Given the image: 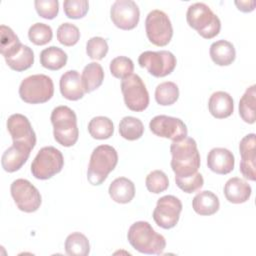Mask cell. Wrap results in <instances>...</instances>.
Here are the masks:
<instances>
[{
    "label": "cell",
    "instance_id": "obj_1",
    "mask_svg": "<svg viewBox=\"0 0 256 256\" xmlns=\"http://www.w3.org/2000/svg\"><path fill=\"white\" fill-rule=\"evenodd\" d=\"M172 155L171 168L176 177H187L198 172L201 159L196 141L191 137H185L173 141L170 146Z\"/></svg>",
    "mask_w": 256,
    "mask_h": 256
},
{
    "label": "cell",
    "instance_id": "obj_2",
    "mask_svg": "<svg viewBox=\"0 0 256 256\" xmlns=\"http://www.w3.org/2000/svg\"><path fill=\"white\" fill-rule=\"evenodd\" d=\"M127 239L135 250L143 254L160 255L166 247L164 236L157 233L146 221L133 223L128 230Z\"/></svg>",
    "mask_w": 256,
    "mask_h": 256
},
{
    "label": "cell",
    "instance_id": "obj_3",
    "mask_svg": "<svg viewBox=\"0 0 256 256\" xmlns=\"http://www.w3.org/2000/svg\"><path fill=\"white\" fill-rule=\"evenodd\" d=\"M50 120L56 142L64 147H71L77 142L79 137L77 117L71 108L65 105L57 106L53 109Z\"/></svg>",
    "mask_w": 256,
    "mask_h": 256
},
{
    "label": "cell",
    "instance_id": "obj_4",
    "mask_svg": "<svg viewBox=\"0 0 256 256\" xmlns=\"http://www.w3.org/2000/svg\"><path fill=\"white\" fill-rule=\"evenodd\" d=\"M118 163V154L110 145L97 146L90 156L87 179L92 185L102 184Z\"/></svg>",
    "mask_w": 256,
    "mask_h": 256
},
{
    "label": "cell",
    "instance_id": "obj_5",
    "mask_svg": "<svg viewBox=\"0 0 256 256\" xmlns=\"http://www.w3.org/2000/svg\"><path fill=\"white\" fill-rule=\"evenodd\" d=\"M186 20L189 26L195 29L205 39L214 38L219 34L221 29L219 17L208 5L202 2L194 3L188 7Z\"/></svg>",
    "mask_w": 256,
    "mask_h": 256
},
{
    "label": "cell",
    "instance_id": "obj_6",
    "mask_svg": "<svg viewBox=\"0 0 256 256\" xmlns=\"http://www.w3.org/2000/svg\"><path fill=\"white\" fill-rule=\"evenodd\" d=\"M54 94L52 79L44 74H35L22 80L19 86L20 98L29 104L45 103Z\"/></svg>",
    "mask_w": 256,
    "mask_h": 256
},
{
    "label": "cell",
    "instance_id": "obj_7",
    "mask_svg": "<svg viewBox=\"0 0 256 256\" xmlns=\"http://www.w3.org/2000/svg\"><path fill=\"white\" fill-rule=\"evenodd\" d=\"M64 165L62 153L53 146L41 148L31 164L32 175L39 180H47L59 173Z\"/></svg>",
    "mask_w": 256,
    "mask_h": 256
},
{
    "label": "cell",
    "instance_id": "obj_8",
    "mask_svg": "<svg viewBox=\"0 0 256 256\" xmlns=\"http://www.w3.org/2000/svg\"><path fill=\"white\" fill-rule=\"evenodd\" d=\"M148 40L156 46H166L173 36V27L168 15L158 9L148 13L145 20Z\"/></svg>",
    "mask_w": 256,
    "mask_h": 256
},
{
    "label": "cell",
    "instance_id": "obj_9",
    "mask_svg": "<svg viewBox=\"0 0 256 256\" xmlns=\"http://www.w3.org/2000/svg\"><path fill=\"white\" fill-rule=\"evenodd\" d=\"M121 91L128 109L135 112H141L148 107L149 93L139 75L131 74L122 79Z\"/></svg>",
    "mask_w": 256,
    "mask_h": 256
},
{
    "label": "cell",
    "instance_id": "obj_10",
    "mask_svg": "<svg viewBox=\"0 0 256 256\" xmlns=\"http://www.w3.org/2000/svg\"><path fill=\"white\" fill-rule=\"evenodd\" d=\"M140 67L146 68L154 77H165L173 72L176 67V57L167 50L144 51L138 58Z\"/></svg>",
    "mask_w": 256,
    "mask_h": 256
},
{
    "label": "cell",
    "instance_id": "obj_11",
    "mask_svg": "<svg viewBox=\"0 0 256 256\" xmlns=\"http://www.w3.org/2000/svg\"><path fill=\"white\" fill-rule=\"evenodd\" d=\"M11 196L19 210L32 213L40 208L42 198L39 190L26 179H16L12 182Z\"/></svg>",
    "mask_w": 256,
    "mask_h": 256
},
{
    "label": "cell",
    "instance_id": "obj_12",
    "mask_svg": "<svg viewBox=\"0 0 256 256\" xmlns=\"http://www.w3.org/2000/svg\"><path fill=\"white\" fill-rule=\"evenodd\" d=\"M181 211V201L173 195H165L158 199L153 211V219L159 227L171 229L178 223Z\"/></svg>",
    "mask_w": 256,
    "mask_h": 256
},
{
    "label": "cell",
    "instance_id": "obj_13",
    "mask_svg": "<svg viewBox=\"0 0 256 256\" xmlns=\"http://www.w3.org/2000/svg\"><path fill=\"white\" fill-rule=\"evenodd\" d=\"M149 128L156 136L178 141L187 137L188 130L185 123L176 117L157 115L149 123Z\"/></svg>",
    "mask_w": 256,
    "mask_h": 256
},
{
    "label": "cell",
    "instance_id": "obj_14",
    "mask_svg": "<svg viewBox=\"0 0 256 256\" xmlns=\"http://www.w3.org/2000/svg\"><path fill=\"white\" fill-rule=\"evenodd\" d=\"M113 24L122 30L134 29L140 19L138 5L132 0H116L110 10Z\"/></svg>",
    "mask_w": 256,
    "mask_h": 256
},
{
    "label": "cell",
    "instance_id": "obj_15",
    "mask_svg": "<svg viewBox=\"0 0 256 256\" xmlns=\"http://www.w3.org/2000/svg\"><path fill=\"white\" fill-rule=\"evenodd\" d=\"M7 129L12 137L13 143L25 145L30 149L34 148L36 144V134L26 116L19 113L9 116Z\"/></svg>",
    "mask_w": 256,
    "mask_h": 256
},
{
    "label": "cell",
    "instance_id": "obj_16",
    "mask_svg": "<svg viewBox=\"0 0 256 256\" xmlns=\"http://www.w3.org/2000/svg\"><path fill=\"white\" fill-rule=\"evenodd\" d=\"M254 133L247 134L244 136L239 143V151L241 155L240 172L241 174L250 181L256 180L255 172V159H256V138Z\"/></svg>",
    "mask_w": 256,
    "mask_h": 256
},
{
    "label": "cell",
    "instance_id": "obj_17",
    "mask_svg": "<svg viewBox=\"0 0 256 256\" xmlns=\"http://www.w3.org/2000/svg\"><path fill=\"white\" fill-rule=\"evenodd\" d=\"M207 165L212 172L225 175L234 169L235 158L230 150L222 147H216L211 149L208 153Z\"/></svg>",
    "mask_w": 256,
    "mask_h": 256
},
{
    "label": "cell",
    "instance_id": "obj_18",
    "mask_svg": "<svg viewBox=\"0 0 256 256\" xmlns=\"http://www.w3.org/2000/svg\"><path fill=\"white\" fill-rule=\"evenodd\" d=\"M31 150L25 145L13 143L2 155L1 164L3 169L9 173L18 171L28 160Z\"/></svg>",
    "mask_w": 256,
    "mask_h": 256
},
{
    "label": "cell",
    "instance_id": "obj_19",
    "mask_svg": "<svg viewBox=\"0 0 256 256\" xmlns=\"http://www.w3.org/2000/svg\"><path fill=\"white\" fill-rule=\"evenodd\" d=\"M59 86L62 96L71 101L79 100L85 94L81 76L76 70L66 71L60 78Z\"/></svg>",
    "mask_w": 256,
    "mask_h": 256
},
{
    "label": "cell",
    "instance_id": "obj_20",
    "mask_svg": "<svg viewBox=\"0 0 256 256\" xmlns=\"http://www.w3.org/2000/svg\"><path fill=\"white\" fill-rule=\"evenodd\" d=\"M208 109L211 115L217 119L229 117L234 111L232 96L224 91L214 92L209 98Z\"/></svg>",
    "mask_w": 256,
    "mask_h": 256
},
{
    "label": "cell",
    "instance_id": "obj_21",
    "mask_svg": "<svg viewBox=\"0 0 256 256\" xmlns=\"http://www.w3.org/2000/svg\"><path fill=\"white\" fill-rule=\"evenodd\" d=\"M251 193V186L239 177L230 178L224 185V195L233 204H241L248 201Z\"/></svg>",
    "mask_w": 256,
    "mask_h": 256
},
{
    "label": "cell",
    "instance_id": "obj_22",
    "mask_svg": "<svg viewBox=\"0 0 256 256\" xmlns=\"http://www.w3.org/2000/svg\"><path fill=\"white\" fill-rule=\"evenodd\" d=\"M108 192L113 201L126 204L135 196V185L126 177H118L111 182Z\"/></svg>",
    "mask_w": 256,
    "mask_h": 256
},
{
    "label": "cell",
    "instance_id": "obj_23",
    "mask_svg": "<svg viewBox=\"0 0 256 256\" xmlns=\"http://www.w3.org/2000/svg\"><path fill=\"white\" fill-rule=\"evenodd\" d=\"M210 57L218 66H228L232 64L236 57V51L233 44L227 40H218L210 46Z\"/></svg>",
    "mask_w": 256,
    "mask_h": 256
},
{
    "label": "cell",
    "instance_id": "obj_24",
    "mask_svg": "<svg viewBox=\"0 0 256 256\" xmlns=\"http://www.w3.org/2000/svg\"><path fill=\"white\" fill-rule=\"evenodd\" d=\"M193 210L202 216H209L215 214L220 207L218 197L211 191H201L195 195L192 200Z\"/></svg>",
    "mask_w": 256,
    "mask_h": 256
},
{
    "label": "cell",
    "instance_id": "obj_25",
    "mask_svg": "<svg viewBox=\"0 0 256 256\" xmlns=\"http://www.w3.org/2000/svg\"><path fill=\"white\" fill-rule=\"evenodd\" d=\"M85 93H90L99 88L104 80V71L102 66L97 62L87 64L81 75Z\"/></svg>",
    "mask_w": 256,
    "mask_h": 256
},
{
    "label": "cell",
    "instance_id": "obj_26",
    "mask_svg": "<svg viewBox=\"0 0 256 256\" xmlns=\"http://www.w3.org/2000/svg\"><path fill=\"white\" fill-rule=\"evenodd\" d=\"M68 56L64 50L57 46H50L45 48L40 53L41 65L49 70H59L67 63Z\"/></svg>",
    "mask_w": 256,
    "mask_h": 256
},
{
    "label": "cell",
    "instance_id": "obj_27",
    "mask_svg": "<svg viewBox=\"0 0 256 256\" xmlns=\"http://www.w3.org/2000/svg\"><path fill=\"white\" fill-rule=\"evenodd\" d=\"M256 85L253 84L246 89L239 101V115L248 124H253L256 120Z\"/></svg>",
    "mask_w": 256,
    "mask_h": 256
},
{
    "label": "cell",
    "instance_id": "obj_28",
    "mask_svg": "<svg viewBox=\"0 0 256 256\" xmlns=\"http://www.w3.org/2000/svg\"><path fill=\"white\" fill-rule=\"evenodd\" d=\"M5 61L12 70L21 72L33 65L34 53L29 46L22 44L14 54L5 58Z\"/></svg>",
    "mask_w": 256,
    "mask_h": 256
},
{
    "label": "cell",
    "instance_id": "obj_29",
    "mask_svg": "<svg viewBox=\"0 0 256 256\" xmlns=\"http://www.w3.org/2000/svg\"><path fill=\"white\" fill-rule=\"evenodd\" d=\"M65 251L70 256H87L90 252L88 238L80 232L69 234L65 240Z\"/></svg>",
    "mask_w": 256,
    "mask_h": 256
},
{
    "label": "cell",
    "instance_id": "obj_30",
    "mask_svg": "<svg viewBox=\"0 0 256 256\" xmlns=\"http://www.w3.org/2000/svg\"><path fill=\"white\" fill-rule=\"evenodd\" d=\"M88 132L94 139H108L113 135L114 125L108 117L96 116L88 123Z\"/></svg>",
    "mask_w": 256,
    "mask_h": 256
},
{
    "label": "cell",
    "instance_id": "obj_31",
    "mask_svg": "<svg viewBox=\"0 0 256 256\" xmlns=\"http://www.w3.org/2000/svg\"><path fill=\"white\" fill-rule=\"evenodd\" d=\"M119 133L124 139L134 141L142 137L144 125L142 121L133 116H125L119 123Z\"/></svg>",
    "mask_w": 256,
    "mask_h": 256
},
{
    "label": "cell",
    "instance_id": "obj_32",
    "mask_svg": "<svg viewBox=\"0 0 256 256\" xmlns=\"http://www.w3.org/2000/svg\"><path fill=\"white\" fill-rule=\"evenodd\" d=\"M0 52L4 58H7L14 54L20 48L22 43L14 31L6 25L0 26Z\"/></svg>",
    "mask_w": 256,
    "mask_h": 256
},
{
    "label": "cell",
    "instance_id": "obj_33",
    "mask_svg": "<svg viewBox=\"0 0 256 256\" xmlns=\"http://www.w3.org/2000/svg\"><path fill=\"white\" fill-rule=\"evenodd\" d=\"M179 98V88L171 81L160 83L155 89V100L159 105L169 106Z\"/></svg>",
    "mask_w": 256,
    "mask_h": 256
},
{
    "label": "cell",
    "instance_id": "obj_34",
    "mask_svg": "<svg viewBox=\"0 0 256 256\" xmlns=\"http://www.w3.org/2000/svg\"><path fill=\"white\" fill-rule=\"evenodd\" d=\"M28 37L35 45H45L52 40V28L45 23H35L29 28Z\"/></svg>",
    "mask_w": 256,
    "mask_h": 256
},
{
    "label": "cell",
    "instance_id": "obj_35",
    "mask_svg": "<svg viewBox=\"0 0 256 256\" xmlns=\"http://www.w3.org/2000/svg\"><path fill=\"white\" fill-rule=\"evenodd\" d=\"M145 184L149 192L159 194L169 187V180L162 170H153L146 176Z\"/></svg>",
    "mask_w": 256,
    "mask_h": 256
},
{
    "label": "cell",
    "instance_id": "obj_36",
    "mask_svg": "<svg viewBox=\"0 0 256 256\" xmlns=\"http://www.w3.org/2000/svg\"><path fill=\"white\" fill-rule=\"evenodd\" d=\"M134 63L126 56H118L110 62V72L118 79H124L133 74Z\"/></svg>",
    "mask_w": 256,
    "mask_h": 256
},
{
    "label": "cell",
    "instance_id": "obj_37",
    "mask_svg": "<svg viewBox=\"0 0 256 256\" xmlns=\"http://www.w3.org/2000/svg\"><path fill=\"white\" fill-rule=\"evenodd\" d=\"M57 39L64 46H73L80 39V31L71 23H63L57 29Z\"/></svg>",
    "mask_w": 256,
    "mask_h": 256
},
{
    "label": "cell",
    "instance_id": "obj_38",
    "mask_svg": "<svg viewBox=\"0 0 256 256\" xmlns=\"http://www.w3.org/2000/svg\"><path fill=\"white\" fill-rule=\"evenodd\" d=\"M107 41L102 37H92L87 41L86 53L93 60H102L108 52Z\"/></svg>",
    "mask_w": 256,
    "mask_h": 256
},
{
    "label": "cell",
    "instance_id": "obj_39",
    "mask_svg": "<svg viewBox=\"0 0 256 256\" xmlns=\"http://www.w3.org/2000/svg\"><path fill=\"white\" fill-rule=\"evenodd\" d=\"M65 15L70 19H80L84 17L89 9L87 0H65L63 3Z\"/></svg>",
    "mask_w": 256,
    "mask_h": 256
},
{
    "label": "cell",
    "instance_id": "obj_40",
    "mask_svg": "<svg viewBox=\"0 0 256 256\" xmlns=\"http://www.w3.org/2000/svg\"><path fill=\"white\" fill-rule=\"evenodd\" d=\"M175 182L176 185L185 193H193L202 188L204 184V179L199 172H196L195 174L187 177L175 176Z\"/></svg>",
    "mask_w": 256,
    "mask_h": 256
},
{
    "label": "cell",
    "instance_id": "obj_41",
    "mask_svg": "<svg viewBox=\"0 0 256 256\" xmlns=\"http://www.w3.org/2000/svg\"><path fill=\"white\" fill-rule=\"evenodd\" d=\"M34 5L38 15L45 19H54L59 12V2L57 0H36Z\"/></svg>",
    "mask_w": 256,
    "mask_h": 256
},
{
    "label": "cell",
    "instance_id": "obj_42",
    "mask_svg": "<svg viewBox=\"0 0 256 256\" xmlns=\"http://www.w3.org/2000/svg\"><path fill=\"white\" fill-rule=\"evenodd\" d=\"M235 5L237 6L238 10L248 13L251 12L255 9L256 2L254 0H249V1H235Z\"/></svg>",
    "mask_w": 256,
    "mask_h": 256
}]
</instances>
